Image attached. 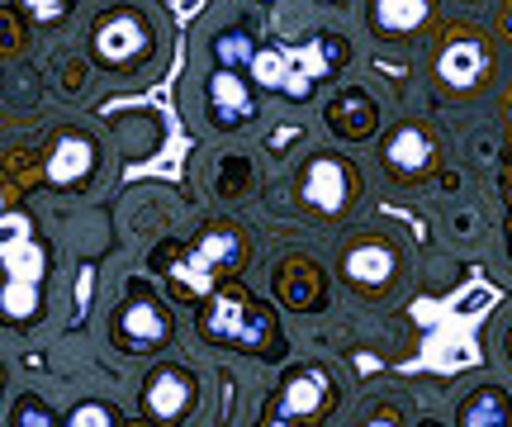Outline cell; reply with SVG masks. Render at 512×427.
I'll use <instances>...</instances> for the list:
<instances>
[{"label": "cell", "instance_id": "6da1fadb", "mask_svg": "<svg viewBox=\"0 0 512 427\" xmlns=\"http://www.w3.org/2000/svg\"><path fill=\"white\" fill-rule=\"evenodd\" d=\"M0 266H5L0 318L5 323H34L38 309H43L48 257L34 242V219L29 214H0Z\"/></svg>", "mask_w": 512, "mask_h": 427}, {"label": "cell", "instance_id": "7a4b0ae2", "mask_svg": "<svg viewBox=\"0 0 512 427\" xmlns=\"http://www.w3.org/2000/svg\"><path fill=\"white\" fill-rule=\"evenodd\" d=\"M200 328L209 342H228V347H242V352H256L271 337V314L256 309L238 285H223V290H209L200 299Z\"/></svg>", "mask_w": 512, "mask_h": 427}, {"label": "cell", "instance_id": "3957f363", "mask_svg": "<svg viewBox=\"0 0 512 427\" xmlns=\"http://www.w3.org/2000/svg\"><path fill=\"white\" fill-rule=\"evenodd\" d=\"M242 261V238L233 228H209L190 252L181 257V266H171V290L176 299H190V304H200L209 290H214V280L223 271H233Z\"/></svg>", "mask_w": 512, "mask_h": 427}, {"label": "cell", "instance_id": "277c9868", "mask_svg": "<svg viewBox=\"0 0 512 427\" xmlns=\"http://www.w3.org/2000/svg\"><path fill=\"white\" fill-rule=\"evenodd\" d=\"M91 53H95V62H105V67H128L133 57L147 53V19L133 15V10L105 15L91 34Z\"/></svg>", "mask_w": 512, "mask_h": 427}, {"label": "cell", "instance_id": "5b68a950", "mask_svg": "<svg viewBox=\"0 0 512 427\" xmlns=\"http://www.w3.org/2000/svg\"><path fill=\"white\" fill-rule=\"evenodd\" d=\"M332 394V380L328 371H318V366H299V371L280 385V394H275V413L271 423H294V418H313V413L328 404Z\"/></svg>", "mask_w": 512, "mask_h": 427}, {"label": "cell", "instance_id": "8992f818", "mask_svg": "<svg viewBox=\"0 0 512 427\" xmlns=\"http://www.w3.org/2000/svg\"><path fill=\"white\" fill-rule=\"evenodd\" d=\"M143 409L157 418V423H176L195 409V380L181 371V366H162L152 371V380L143 385Z\"/></svg>", "mask_w": 512, "mask_h": 427}, {"label": "cell", "instance_id": "52a82bcc", "mask_svg": "<svg viewBox=\"0 0 512 427\" xmlns=\"http://www.w3.org/2000/svg\"><path fill=\"white\" fill-rule=\"evenodd\" d=\"M304 205L318 209V214H337V209H347L351 200V171L337 162V157H313L309 167H304Z\"/></svg>", "mask_w": 512, "mask_h": 427}, {"label": "cell", "instance_id": "ba28073f", "mask_svg": "<svg viewBox=\"0 0 512 427\" xmlns=\"http://www.w3.org/2000/svg\"><path fill=\"white\" fill-rule=\"evenodd\" d=\"M114 342L124 352H157L166 342V318L152 299H128L114 318Z\"/></svg>", "mask_w": 512, "mask_h": 427}, {"label": "cell", "instance_id": "9c48e42d", "mask_svg": "<svg viewBox=\"0 0 512 427\" xmlns=\"http://www.w3.org/2000/svg\"><path fill=\"white\" fill-rule=\"evenodd\" d=\"M247 72H252V81L261 91H285V95H294V100H309V91H313V76L299 72L285 48H256V53L247 57Z\"/></svg>", "mask_w": 512, "mask_h": 427}, {"label": "cell", "instance_id": "30bf717a", "mask_svg": "<svg viewBox=\"0 0 512 427\" xmlns=\"http://www.w3.org/2000/svg\"><path fill=\"white\" fill-rule=\"evenodd\" d=\"M394 266H399V257H394V247L380 238L351 242L347 252H342V276H347L351 285H361V290L389 285V280H394Z\"/></svg>", "mask_w": 512, "mask_h": 427}, {"label": "cell", "instance_id": "8fae6325", "mask_svg": "<svg viewBox=\"0 0 512 427\" xmlns=\"http://www.w3.org/2000/svg\"><path fill=\"white\" fill-rule=\"evenodd\" d=\"M204 91H209V114L219 119V129H238V124L256 119V100L233 67H219V72L209 76Z\"/></svg>", "mask_w": 512, "mask_h": 427}, {"label": "cell", "instance_id": "7c38bea8", "mask_svg": "<svg viewBox=\"0 0 512 427\" xmlns=\"http://www.w3.org/2000/svg\"><path fill=\"white\" fill-rule=\"evenodd\" d=\"M484 72H489V48L479 38H451L437 53V76L451 91H470Z\"/></svg>", "mask_w": 512, "mask_h": 427}, {"label": "cell", "instance_id": "4fadbf2b", "mask_svg": "<svg viewBox=\"0 0 512 427\" xmlns=\"http://www.w3.org/2000/svg\"><path fill=\"white\" fill-rule=\"evenodd\" d=\"M427 162H432V138L422 129H413V124H403V129H394L389 138H384V167L394 171V176H418V171H427Z\"/></svg>", "mask_w": 512, "mask_h": 427}, {"label": "cell", "instance_id": "5bb4252c", "mask_svg": "<svg viewBox=\"0 0 512 427\" xmlns=\"http://www.w3.org/2000/svg\"><path fill=\"white\" fill-rule=\"evenodd\" d=\"M95 167V148L86 133H62L57 138L53 157H48V181L53 186H76V181H86Z\"/></svg>", "mask_w": 512, "mask_h": 427}, {"label": "cell", "instance_id": "9a60e30c", "mask_svg": "<svg viewBox=\"0 0 512 427\" xmlns=\"http://www.w3.org/2000/svg\"><path fill=\"white\" fill-rule=\"evenodd\" d=\"M432 15V0H375L370 5V19H375V34L384 38H403L422 29Z\"/></svg>", "mask_w": 512, "mask_h": 427}, {"label": "cell", "instance_id": "2e32d148", "mask_svg": "<svg viewBox=\"0 0 512 427\" xmlns=\"http://www.w3.org/2000/svg\"><path fill=\"white\" fill-rule=\"evenodd\" d=\"M503 423H512V404L503 390H479L460 409V427H503Z\"/></svg>", "mask_w": 512, "mask_h": 427}, {"label": "cell", "instance_id": "e0dca14e", "mask_svg": "<svg viewBox=\"0 0 512 427\" xmlns=\"http://www.w3.org/2000/svg\"><path fill=\"white\" fill-rule=\"evenodd\" d=\"M294 57V67L299 72H309L313 81H323V76L337 72V62H342V43H332V38H318L309 48H285Z\"/></svg>", "mask_w": 512, "mask_h": 427}, {"label": "cell", "instance_id": "ac0fdd59", "mask_svg": "<svg viewBox=\"0 0 512 427\" xmlns=\"http://www.w3.org/2000/svg\"><path fill=\"white\" fill-rule=\"evenodd\" d=\"M67 423L72 427H110L114 413H110V404H81L76 413H67Z\"/></svg>", "mask_w": 512, "mask_h": 427}, {"label": "cell", "instance_id": "d6986e66", "mask_svg": "<svg viewBox=\"0 0 512 427\" xmlns=\"http://www.w3.org/2000/svg\"><path fill=\"white\" fill-rule=\"evenodd\" d=\"M15 423H19V427H29V423H34V427H53L57 418H53V413H48V409H43V399H19Z\"/></svg>", "mask_w": 512, "mask_h": 427}, {"label": "cell", "instance_id": "ffe728a7", "mask_svg": "<svg viewBox=\"0 0 512 427\" xmlns=\"http://www.w3.org/2000/svg\"><path fill=\"white\" fill-rule=\"evenodd\" d=\"M252 53H256V48H247V43H242L238 34L223 38V43H219V62H223V67H233L238 57H242V67H247V57H252Z\"/></svg>", "mask_w": 512, "mask_h": 427}, {"label": "cell", "instance_id": "44dd1931", "mask_svg": "<svg viewBox=\"0 0 512 427\" xmlns=\"http://www.w3.org/2000/svg\"><path fill=\"white\" fill-rule=\"evenodd\" d=\"M24 5H29V15H34V19H57L67 5H72V0H24Z\"/></svg>", "mask_w": 512, "mask_h": 427}, {"label": "cell", "instance_id": "7402d4cb", "mask_svg": "<svg viewBox=\"0 0 512 427\" xmlns=\"http://www.w3.org/2000/svg\"><path fill=\"white\" fill-rule=\"evenodd\" d=\"M508 200H512V181H508Z\"/></svg>", "mask_w": 512, "mask_h": 427}, {"label": "cell", "instance_id": "603a6c76", "mask_svg": "<svg viewBox=\"0 0 512 427\" xmlns=\"http://www.w3.org/2000/svg\"><path fill=\"white\" fill-rule=\"evenodd\" d=\"M508 29H512V15H508Z\"/></svg>", "mask_w": 512, "mask_h": 427}, {"label": "cell", "instance_id": "cb8c5ba5", "mask_svg": "<svg viewBox=\"0 0 512 427\" xmlns=\"http://www.w3.org/2000/svg\"><path fill=\"white\" fill-rule=\"evenodd\" d=\"M0 200H5V195H0Z\"/></svg>", "mask_w": 512, "mask_h": 427}]
</instances>
